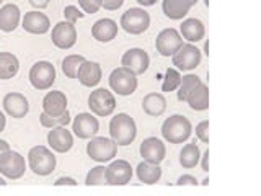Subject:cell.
Wrapping results in <instances>:
<instances>
[{"mask_svg":"<svg viewBox=\"0 0 261 196\" xmlns=\"http://www.w3.org/2000/svg\"><path fill=\"white\" fill-rule=\"evenodd\" d=\"M191 121L183 114H173L167 118L162 125V136L170 144H181L191 136Z\"/></svg>","mask_w":261,"mask_h":196,"instance_id":"obj_1","label":"cell"},{"mask_svg":"<svg viewBox=\"0 0 261 196\" xmlns=\"http://www.w3.org/2000/svg\"><path fill=\"white\" fill-rule=\"evenodd\" d=\"M110 136L118 145H129L137 136L136 121L126 113H118L110 121Z\"/></svg>","mask_w":261,"mask_h":196,"instance_id":"obj_2","label":"cell"},{"mask_svg":"<svg viewBox=\"0 0 261 196\" xmlns=\"http://www.w3.org/2000/svg\"><path fill=\"white\" fill-rule=\"evenodd\" d=\"M28 163L35 175L47 177L56 168V155L47 147L36 145L28 152Z\"/></svg>","mask_w":261,"mask_h":196,"instance_id":"obj_3","label":"cell"},{"mask_svg":"<svg viewBox=\"0 0 261 196\" xmlns=\"http://www.w3.org/2000/svg\"><path fill=\"white\" fill-rule=\"evenodd\" d=\"M150 27V15L141 7H133L121 16V28L129 35H142Z\"/></svg>","mask_w":261,"mask_h":196,"instance_id":"obj_4","label":"cell"},{"mask_svg":"<svg viewBox=\"0 0 261 196\" xmlns=\"http://www.w3.org/2000/svg\"><path fill=\"white\" fill-rule=\"evenodd\" d=\"M87 154L88 157L95 162H110L116 157L118 154V144L111 137H92V141L87 144Z\"/></svg>","mask_w":261,"mask_h":196,"instance_id":"obj_5","label":"cell"},{"mask_svg":"<svg viewBox=\"0 0 261 196\" xmlns=\"http://www.w3.org/2000/svg\"><path fill=\"white\" fill-rule=\"evenodd\" d=\"M110 87L121 96L133 95L137 88V76L126 67H118L110 76Z\"/></svg>","mask_w":261,"mask_h":196,"instance_id":"obj_6","label":"cell"},{"mask_svg":"<svg viewBox=\"0 0 261 196\" xmlns=\"http://www.w3.org/2000/svg\"><path fill=\"white\" fill-rule=\"evenodd\" d=\"M27 172V162L21 154L8 149L0 157V174L10 180H18Z\"/></svg>","mask_w":261,"mask_h":196,"instance_id":"obj_7","label":"cell"},{"mask_svg":"<svg viewBox=\"0 0 261 196\" xmlns=\"http://www.w3.org/2000/svg\"><path fill=\"white\" fill-rule=\"evenodd\" d=\"M30 82L36 90H47L56 82V69L51 62L39 61L33 64L30 70Z\"/></svg>","mask_w":261,"mask_h":196,"instance_id":"obj_8","label":"cell"},{"mask_svg":"<svg viewBox=\"0 0 261 196\" xmlns=\"http://www.w3.org/2000/svg\"><path fill=\"white\" fill-rule=\"evenodd\" d=\"M88 108L96 116H110L116 108V100L106 88H96L88 96Z\"/></svg>","mask_w":261,"mask_h":196,"instance_id":"obj_9","label":"cell"},{"mask_svg":"<svg viewBox=\"0 0 261 196\" xmlns=\"http://www.w3.org/2000/svg\"><path fill=\"white\" fill-rule=\"evenodd\" d=\"M181 46H183V38L175 28H167L160 31L157 39H155V49L163 57L173 56Z\"/></svg>","mask_w":261,"mask_h":196,"instance_id":"obj_10","label":"cell"},{"mask_svg":"<svg viewBox=\"0 0 261 196\" xmlns=\"http://www.w3.org/2000/svg\"><path fill=\"white\" fill-rule=\"evenodd\" d=\"M171 57H173V65L178 70H193L201 62V51L198 46L190 43L183 44Z\"/></svg>","mask_w":261,"mask_h":196,"instance_id":"obj_11","label":"cell"},{"mask_svg":"<svg viewBox=\"0 0 261 196\" xmlns=\"http://www.w3.org/2000/svg\"><path fill=\"white\" fill-rule=\"evenodd\" d=\"M121 65L126 67L127 70H130L136 76H141L144 74L150 65V57L147 54L144 49L141 47H133L126 51L121 57Z\"/></svg>","mask_w":261,"mask_h":196,"instance_id":"obj_12","label":"cell"},{"mask_svg":"<svg viewBox=\"0 0 261 196\" xmlns=\"http://www.w3.org/2000/svg\"><path fill=\"white\" fill-rule=\"evenodd\" d=\"M51 39L54 46H57L59 49H70L73 44L77 43V30L75 24L70 21H59L53 28L51 33Z\"/></svg>","mask_w":261,"mask_h":196,"instance_id":"obj_13","label":"cell"},{"mask_svg":"<svg viewBox=\"0 0 261 196\" xmlns=\"http://www.w3.org/2000/svg\"><path fill=\"white\" fill-rule=\"evenodd\" d=\"M72 131L79 139H92L100 131V122L92 113H80L72 122Z\"/></svg>","mask_w":261,"mask_h":196,"instance_id":"obj_14","label":"cell"},{"mask_svg":"<svg viewBox=\"0 0 261 196\" xmlns=\"http://www.w3.org/2000/svg\"><path fill=\"white\" fill-rule=\"evenodd\" d=\"M133 178V167L126 160H114L106 167V183L127 185Z\"/></svg>","mask_w":261,"mask_h":196,"instance_id":"obj_15","label":"cell"},{"mask_svg":"<svg viewBox=\"0 0 261 196\" xmlns=\"http://www.w3.org/2000/svg\"><path fill=\"white\" fill-rule=\"evenodd\" d=\"M47 144L53 151L65 154L72 149L73 145V137L70 131L65 129V126H57L51 128V131L47 133Z\"/></svg>","mask_w":261,"mask_h":196,"instance_id":"obj_16","label":"cell"},{"mask_svg":"<svg viewBox=\"0 0 261 196\" xmlns=\"http://www.w3.org/2000/svg\"><path fill=\"white\" fill-rule=\"evenodd\" d=\"M141 155L144 157V160L160 165V162L165 159V155H167L165 144L157 137H147L141 144Z\"/></svg>","mask_w":261,"mask_h":196,"instance_id":"obj_17","label":"cell"},{"mask_svg":"<svg viewBox=\"0 0 261 196\" xmlns=\"http://www.w3.org/2000/svg\"><path fill=\"white\" fill-rule=\"evenodd\" d=\"M2 105H4V110L10 114L12 118H23V116H27V113L30 111V103L27 100V96L18 92L7 93L4 96Z\"/></svg>","mask_w":261,"mask_h":196,"instance_id":"obj_18","label":"cell"},{"mask_svg":"<svg viewBox=\"0 0 261 196\" xmlns=\"http://www.w3.org/2000/svg\"><path fill=\"white\" fill-rule=\"evenodd\" d=\"M23 30L31 35H44L51 28V21L41 12H28L23 16Z\"/></svg>","mask_w":261,"mask_h":196,"instance_id":"obj_19","label":"cell"},{"mask_svg":"<svg viewBox=\"0 0 261 196\" xmlns=\"http://www.w3.org/2000/svg\"><path fill=\"white\" fill-rule=\"evenodd\" d=\"M43 111L49 116H61L67 111V96L59 90H53L43 98Z\"/></svg>","mask_w":261,"mask_h":196,"instance_id":"obj_20","label":"cell"},{"mask_svg":"<svg viewBox=\"0 0 261 196\" xmlns=\"http://www.w3.org/2000/svg\"><path fill=\"white\" fill-rule=\"evenodd\" d=\"M77 79L82 85L85 87H95L100 84L101 80V67L98 62L93 61H84L80 64L79 72H77Z\"/></svg>","mask_w":261,"mask_h":196,"instance_id":"obj_21","label":"cell"},{"mask_svg":"<svg viewBox=\"0 0 261 196\" xmlns=\"http://www.w3.org/2000/svg\"><path fill=\"white\" fill-rule=\"evenodd\" d=\"M92 36L100 43H110L118 36V23L111 18H101L92 27Z\"/></svg>","mask_w":261,"mask_h":196,"instance_id":"obj_22","label":"cell"},{"mask_svg":"<svg viewBox=\"0 0 261 196\" xmlns=\"http://www.w3.org/2000/svg\"><path fill=\"white\" fill-rule=\"evenodd\" d=\"M20 16H21V12L18 5H15V4L4 5L0 8V30L5 33L15 31L20 24Z\"/></svg>","mask_w":261,"mask_h":196,"instance_id":"obj_23","label":"cell"},{"mask_svg":"<svg viewBox=\"0 0 261 196\" xmlns=\"http://www.w3.org/2000/svg\"><path fill=\"white\" fill-rule=\"evenodd\" d=\"M179 35L186 41H190V43H198L206 35V28H204V23L201 20L188 18L179 27Z\"/></svg>","mask_w":261,"mask_h":196,"instance_id":"obj_24","label":"cell"},{"mask_svg":"<svg viewBox=\"0 0 261 196\" xmlns=\"http://www.w3.org/2000/svg\"><path fill=\"white\" fill-rule=\"evenodd\" d=\"M191 4L188 0H163L162 8L170 20H181L191 10Z\"/></svg>","mask_w":261,"mask_h":196,"instance_id":"obj_25","label":"cell"},{"mask_svg":"<svg viewBox=\"0 0 261 196\" xmlns=\"http://www.w3.org/2000/svg\"><path fill=\"white\" fill-rule=\"evenodd\" d=\"M136 174H137V178L141 180L142 183L145 185H153L157 183L160 177H162V168L157 165V163H150V162H141L136 168Z\"/></svg>","mask_w":261,"mask_h":196,"instance_id":"obj_26","label":"cell"},{"mask_svg":"<svg viewBox=\"0 0 261 196\" xmlns=\"http://www.w3.org/2000/svg\"><path fill=\"white\" fill-rule=\"evenodd\" d=\"M190 108L194 111H204L209 108V87L206 84H201L198 88H194L186 98Z\"/></svg>","mask_w":261,"mask_h":196,"instance_id":"obj_27","label":"cell"},{"mask_svg":"<svg viewBox=\"0 0 261 196\" xmlns=\"http://www.w3.org/2000/svg\"><path fill=\"white\" fill-rule=\"evenodd\" d=\"M142 108L150 116H160L167 110V100L162 93H149L144 96Z\"/></svg>","mask_w":261,"mask_h":196,"instance_id":"obj_28","label":"cell"},{"mask_svg":"<svg viewBox=\"0 0 261 196\" xmlns=\"http://www.w3.org/2000/svg\"><path fill=\"white\" fill-rule=\"evenodd\" d=\"M20 70L18 57L12 53H0V79H13Z\"/></svg>","mask_w":261,"mask_h":196,"instance_id":"obj_29","label":"cell"},{"mask_svg":"<svg viewBox=\"0 0 261 196\" xmlns=\"http://www.w3.org/2000/svg\"><path fill=\"white\" fill-rule=\"evenodd\" d=\"M201 160V151L196 142L193 144H186L181 152H179V163H181L183 168H193L199 163Z\"/></svg>","mask_w":261,"mask_h":196,"instance_id":"obj_30","label":"cell"},{"mask_svg":"<svg viewBox=\"0 0 261 196\" xmlns=\"http://www.w3.org/2000/svg\"><path fill=\"white\" fill-rule=\"evenodd\" d=\"M201 84H202V80L198 76H193V74L181 77V82H179V87H178V100L186 102V98L190 96V93L194 88H198Z\"/></svg>","mask_w":261,"mask_h":196,"instance_id":"obj_31","label":"cell"},{"mask_svg":"<svg viewBox=\"0 0 261 196\" xmlns=\"http://www.w3.org/2000/svg\"><path fill=\"white\" fill-rule=\"evenodd\" d=\"M84 61H85V57L80 56V54H70V56H67L62 61V72L69 79H77L79 67H80V64L84 62Z\"/></svg>","mask_w":261,"mask_h":196,"instance_id":"obj_32","label":"cell"},{"mask_svg":"<svg viewBox=\"0 0 261 196\" xmlns=\"http://www.w3.org/2000/svg\"><path fill=\"white\" fill-rule=\"evenodd\" d=\"M39 121H41V126L43 128H57V126H67L70 122V113L65 111L64 114H61V116H49V114H46L44 111L41 113L39 116Z\"/></svg>","mask_w":261,"mask_h":196,"instance_id":"obj_33","label":"cell"},{"mask_svg":"<svg viewBox=\"0 0 261 196\" xmlns=\"http://www.w3.org/2000/svg\"><path fill=\"white\" fill-rule=\"evenodd\" d=\"M179 82H181V74H179V70L168 67L165 72L163 84H162V92H173V90L179 87Z\"/></svg>","mask_w":261,"mask_h":196,"instance_id":"obj_34","label":"cell"},{"mask_svg":"<svg viewBox=\"0 0 261 196\" xmlns=\"http://www.w3.org/2000/svg\"><path fill=\"white\" fill-rule=\"evenodd\" d=\"M85 183L88 186H92V185H108V183H106V168L101 167V165L93 167L87 174Z\"/></svg>","mask_w":261,"mask_h":196,"instance_id":"obj_35","label":"cell"},{"mask_svg":"<svg viewBox=\"0 0 261 196\" xmlns=\"http://www.w3.org/2000/svg\"><path fill=\"white\" fill-rule=\"evenodd\" d=\"M101 4H103V0H79V5L82 10H84V13H90V15H93L100 10Z\"/></svg>","mask_w":261,"mask_h":196,"instance_id":"obj_36","label":"cell"},{"mask_svg":"<svg viewBox=\"0 0 261 196\" xmlns=\"http://www.w3.org/2000/svg\"><path fill=\"white\" fill-rule=\"evenodd\" d=\"M196 137H198L201 142L209 144V121L207 119L201 121L199 125L196 126Z\"/></svg>","mask_w":261,"mask_h":196,"instance_id":"obj_37","label":"cell"},{"mask_svg":"<svg viewBox=\"0 0 261 196\" xmlns=\"http://www.w3.org/2000/svg\"><path fill=\"white\" fill-rule=\"evenodd\" d=\"M64 15H65V20L70 21V23H75L77 20L84 18L85 13H82L75 5H67L64 8Z\"/></svg>","mask_w":261,"mask_h":196,"instance_id":"obj_38","label":"cell"},{"mask_svg":"<svg viewBox=\"0 0 261 196\" xmlns=\"http://www.w3.org/2000/svg\"><path fill=\"white\" fill-rule=\"evenodd\" d=\"M122 4H124V0H103L101 7L105 10H118L122 7Z\"/></svg>","mask_w":261,"mask_h":196,"instance_id":"obj_39","label":"cell"},{"mask_svg":"<svg viewBox=\"0 0 261 196\" xmlns=\"http://www.w3.org/2000/svg\"><path fill=\"white\" fill-rule=\"evenodd\" d=\"M176 185H198V180H196L193 175H181L178 178V183Z\"/></svg>","mask_w":261,"mask_h":196,"instance_id":"obj_40","label":"cell"},{"mask_svg":"<svg viewBox=\"0 0 261 196\" xmlns=\"http://www.w3.org/2000/svg\"><path fill=\"white\" fill-rule=\"evenodd\" d=\"M56 186H62V185H70V186H75L77 185V182L73 178H70V177H61V178H57L56 180V183H54Z\"/></svg>","mask_w":261,"mask_h":196,"instance_id":"obj_41","label":"cell"},{"mask_svg":"<svg viewBox=\"0 0 261 196\" xmlns=\"http://www.w3.org/2000/svg\"><path fill=\"white\" fill-rule=\"evenodd\" d=\"M28 2L31 7H35V8H46L51 0H28Z\"/></svg>","mask_w":261,"mask_h":196,"instance_id":"obj_42","label":"cell"},{"mask_svg":"<svg viewBox=\"0 0 261 196\" xmlns=\"http://www.w3.org/2000/svg\"><path fill=\"white\" fill-rule=\"evenodd\" d=\"M201 159H202V170L209 172V151L204 152V155H202Z\"/></svg>","mask_w":261,"mask_h":196,"instance_id":"obj_43","label":"cell"},{"mask_svg":"<svg viewBox=\"0 0 261 196\" xmlns=\"http://www.w3.org/2000/svg\"><path fill=\"white\" fill-rule=\"evenodd\" d=\"M8 149H10V144H8L7 141H4V139H0V157H2Z\"/></svg>","mask_w":261,"mask_h":196,"instance_id":"obj_44","label":"cell"},{"mask_svg":"<svg viewBox=\"0 0 261 196\" xmlns=\"http://www.w3.org/2000/svg\"><path fill=\"white\" fill-rule=\"evenodd\" d=\"M136 2L142 7H152V5L157 4V0H136Z\"/></svg>","mask_w":261,"mask_h":196,"instance_id":"obj_45","label":"cell"},{"mask_svg":"<svg viewBox=\"0 0 261 196\" xmlns=\"http://www.w3.org/2000/svg\"><path fill=\"white\" fill-rule=\"evenodd\" d=\"M5 125H7V118H5V114H4L2 111H0V133L4 131Z\"/></svg>","mask_w":261,"mask_h":196,"instance_id":"obj_46","label":"cell"},{"mask_svg":"<svg viewBox=\"0 0 261 196\" xmlns=\"http://www.w3.org/2000/svg\"><path fill=\"white\" fill-rule=\"evenodd\" d=\"M204 51H206V54L209 56V41H206V44H204Z\"/></svg>","mask_w":261,"mask_h":196,"instance_id":"obj_47","label":"cell"},{"mask_svg":"<svg viewBox=\"0 0 261 196\" xmlns=\"http://www.w3.org/2000/svg\"><path fill=\"white\" fill-rule=\"evenodd\" d=\"M4 185H7V183H5V180H4L2 177H0V186H4Z\"/></svg>","mask_w":261,"mask_h":196,"instance_id":"obj_48","label":"cell"},{"mask_svg":"<svg viewBox=\"0 0 261 196\" xmlns=\"http://www.w3.org/2000/svg\"><path fill=\"white\" fill-rule=\"evenodd\" d=\"M188 2H190L191 5H196V4H198V0H188Z\"/></svg>","mask_w":261,"mask_h":196,"instance_id":"obj_49","label":"cell"},{"mask_svg":"<svg viewBox=\"0 0 261 196\" xmlns=\"http://www.w3.org/2000/svg\"><path fill=\"white\" fill-rule=\"evenodd\" d=\"M206 5H207V7H209V0H206Z\"/></svg>","mask_w":261,"mask_h":196,"instance_id":"obj_50","label":"cell"},{"mask_svg":"<svg viewBox=\"0 0 261 196\" xmlns=\"http://www.w3.org/2000/svg\"><path fill=\"white\" fill-rule=\"evenodd\" d=\"M2 2H4V0H0V4H2Z\"/></svg>","mask_w":261,"mask_h":196,"instance_id":"obj_51","label":"cell"}]
</instances>
